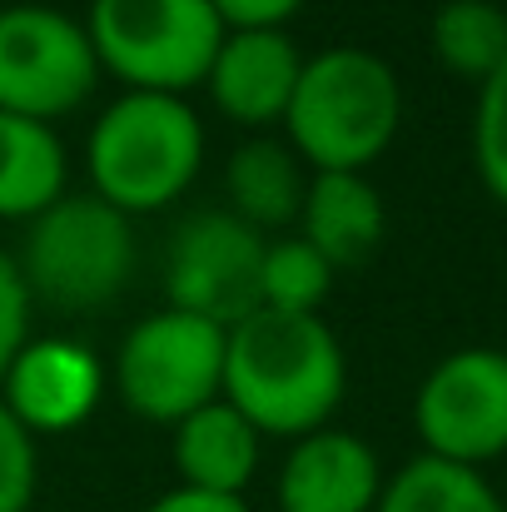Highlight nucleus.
<instances>
[{"label": "nucleus", "mask_w": 507, "mask_h": 512, "mask_svg": "<svg viewBox=\"0 0 507 512\" xmlns=\"http://www.w3.org/2000/svg\"><path fill=\"white\" fill-rule=\"evenodd\" d=\"M15 269L30 304H50L60 314H95L135 274L130 214H120L100 194H60L30 219Z\"/></svg>", "instance_id": "4"}, {"label": "nucleus", "mask_w": 507, "mask_h": 512, "mask_svg": "<svg viewBox=\"0 0 507 512\" xmlns=\"http://www.w3.org/2000/svg\"><path fill=\"white\" fill-rule=\"evenodd\" d=\"M100 393H105L100 358L70 339H25L0 378V403L20 418L30 438L70 433L95 413Z\"/></svg>", "instance_id": "10"}, {"label": "nucleus", "mask_w": 507, "mask_h": 512, "mask_svg": "<svg viewBox=\"0 0 507 512\" xmlns=\"http://www.w3.org/2000/svg\"><path fill=\"white\" fill-rule=\"evenodd\" d=\"M174 468L179 488L244 498V488L259 473V428L239 408L214 398L174 423Z\"/></svg>", "instance_id": "13"}, {"label": "nucleus", "mask_w": 507, "mask_h": 512, "mask_svg": "<svg viewBox=\"0 0 507 512\" xmlns=\"http://www.w3.org/2000/svg\"><path fill=\"white\" fill-rule=\"evenodd\" d=\"M264 234L249 229L229 209H199L189 214L165 259L169 309L209 319L219 329H234L259 309V264H264Z\"/></svg>", "instance_id": "9"}, {"label": "nucleus", "mask_w": 507, "mask_h": 512, "mask_svg": "<svg viewBox=\"0 0 507 512\" xmlns=\"http://www.w3.org/2000/svg\"><path fill=\"white\" fill-rule=\"evenodd\" d=\"M279 512H373L383 493L378 453L343 428L294 438L279 468Z\"/></svg>", "instance_id": "12"}, {"label": "nucleus", "mask_w": 507, "mask_h": 512, "mask_svg": "<svg viewBox=\"0 0 507 512\" xmlns=\"http://www.w3.org/2000/svg\"><path fill=\"white\" fill-rule=\"evenodd\" d=\"M224 189H229V214H239L249 229L264 234V229H284L299 219L309 174H304V160L284 140L254 135L229 155Z\"/></svg>", "instance_id": "15"}, {"label": "nucleus", "mask_w": 507, "mask_h": 512, "mask_svg": "<svg viewBox=\"0 0 507 512\" xmlns=\"http://www.w3.org/2000/svg\"><path fill=\"white\" fill-rule=\"evenodd\" d=\"M229 30H284L304 0H209Z\"/></svg>", "instance_id": "23"}, {"label": "nucleus", "mask_w": 507, "mask_h": 512, "mask_svg": "<svg viewBox=\"0 0 507 512\" xmlns=\"http://www.w3.org/2000/svg\"><path fill=\"white\" fill-rule=\"evenodd\" d=\"M388 229L383 194L368 184V174H309L304 209H299V239H309L329 269H353L363 264Z\"/></svg>", "instance_id": "14"}, {"label": "nucleus", "mask_w": 507, "mask_h": 512, "mask_svg": "<svg viewBox=\"0 0 507 512\" xmlns=\"http://www.w3.org/2000/svg\"><path fill=\"white\" fill-rule=\"evenodd\" d=\"M334 289V269L329 259L289 234V239H274L264 244V264H259V309H274V314H319L324 299Z\"/></svg>", "instance_id": "19"}, {"label": "nucleus", "mask_w": 507, "mask_h": 512, "mask_svg": "<svg viewBox=\"0 0 507 512\" xmlns=\"http://www.w3.org/2000/svg\"><path fill=\"white\" fill-rule=\"evenodd\" d=\"M25 324H30V294H25V284H20L15 259L0 254V378H5L10 358L20 353V343L30 339Z\"/></svg>", "instance_id": "22"}, {"label": "nucleus", "mask_w": 507, "mask_h": 512, "mask_svg": "<svg viewBox=\"0 0 507 512\" xmlns=\"http://www.w3.org/2000/svg\"><path fill=\"white\" fill-rule=\"evenodd\" d=\"M80 25L100 70L150 95L204 85L229 30L209 0H90Z\"/></svg>", "instance_id": "5"}, {"label": "nucleus", "mask_w": 507, "mask_h": 512, "mask_svg": "<svg viewBox=\"0 0 507 512\" xmlns=\"http://www.w3.org/2000/svg\"><path fill=\"white\" fill-rule=\"evenodd\" d=\"M100 60L75 15L55 5L0 10V110L25 120H60L95 95Z\"/></svg>", "instance_id": "7"}, {"label": "nucleus", "mask_w": 507, "mask_h": 512, "mask_svg": "<svg viewBox=\"0 0 507 512\" xmlns=\"http://www.w3.org/2000/svg\"><path fill=\"white\" fill-rule=\"evenodd\" d=\"M413 428L428 458L483 468L507 453V353L458 348L428 368L413 398Z\"/></svg>", "instance_id": "8"}, {"label": "nucleus", "mask_w": 507, "mask_h": 512, "mask_svg": "<svg viewBox=\"0 0 507 512\" xmlns=\"http://www.w3.org/2000/svg\"><path fill=\"white\" fill-rule=\"evenodd\" d=\"M204 165V125L184 95L125 90L90 130L85 170L105 204L150 214L174 204Z\"/></svg>", "instance_id": "3"}, {"label": "nucleus", "mask_w": 507, "mask_h": 512, "mask_svg": "<svg viewBox=\"0 0 507 512\" xmlns=\"http://www.w3.org/2000/svg\"><path fill=\"white\" fill-rule=\"evenodd\" d=\"M65 194V145L50 125L0 110V219H35Z\"/></svg>", "instance_id": "16"}, {"label": "nucleus", "mask_w": 507, "mask_h": 512, "mask_svg": "<svg viewBox=\"0 0 507 512\" xmlns=\"http://www.w3.org/2000/svg\"><path fill=\"white\" fill-rule=\"evenodd\" d=\"M299 70H304V55L289 30H224L204 85L224 120L244 130H264L274 120L284 125Z\"/></svg>", "instance_id": "11"}, {"label": "nucleus", "mask_w": 507, "mask_h": 512, "mask_svg": "<svg viewBox=\"0 0 507 512\" xmlns=\"http://www.w3.org/2000/svg\"><path fill=\"white\" fill-rule=\"evenodd\" d=\"M40 483L35 438L20 428V418L0 403V512H30Z\"/></svg>", "instance_id": "21"}, {"label": "nucleus", "mask_w": 507, "mask_h": 512, "mask_svg": "<svg viewBox=\"0 0 507 512\" xmlns=\"http://www.w3.org/2000/svg\"><path fill=\"white\" fill-rule=\"evenodd\" d=\"M115 388L145 423H179L224 388V329L179 309L140 319L115 353Z\"/></svg>", "instance_id": "6"}, {"label": "nucleus", "mask_w": 507, "mask_h": 512, "mask_svg": "<svg viewBox=\"0 0 507 512\" xmlns=\"http://www.w3.org/2000/svg\"><path fill=\"white\" fill-rule=\"evenodd\" d=\"M145 512H249L244 498H219V493H199V488H169Z\"/></svg>", "instance_id": "24"}, {"label": "nucleus", "mask_w": 507, "mask_h": 512, "mask_svg": "<svg viewBox=\"0 0 507 512\" xmlns=\"http://www.w3.org/2000/svg\"><path fill=\"white\" fill-rule=\"evenodd\" d=\"M373 512H507L498 488L483 478V468L443 463L418 453L393 478H383Z\"/></svg>", "instance_id": "17"}, {"label": "nucleus", "mask_w": 507, "mask_h": 512, "mask_svg": "<svg viewBox=\"0 0 507 512\" xmlns=\"http://www.w3.org/2000/svg\"><path fill=\"white\" fill-rule=\"evenodd\" d=\"M348 363L324 314H274L254 309L224 329V388L219 398L239 408L259 438H309L329 428L343 403Z\"/></svg>", "instance_id": "1"}, {"label": "nucleus", "mask_w": 507, "mask_h": 512, "mask_svg": "<svg viewBox=\"0 0 507 512\" xmlns=\"http://www.w3.org/2000/svg\"><path fill=\"white\" fill-rule=\"evenodd\" d=\"M433 55L463 75V80H488L507 60V10L498 0H443L433 10Z\"/></svg>", "instance_id": "18"}, {"label": "nucleus", "mask_w": 507, "mask_h": 512, "mask_svg": "<svg viewBox=\"0 0 507 512\" xmlns=\"http://www.w3.org/2000/svg\"><path fill=\"white\" fill-rule=\"evenodd\" d=\"M403 125V85L373 50L334 45L304 60L284 110L289 150L314 174H363Z\"/></svg>", "instance_id": "2"}, {"label": "nucleus", "mask_w": 507, "mask_h": 512, "mask_svg": "<svg viewBox=\"0 0 507 512\" xmlns=\"http://www.w3.org/2000/svg\"><path fill=\"white\" fill-rule=\"evenodd\" d=\"M473 165L483 189L507 209V60L478 85L473 105Z\"/></svg>", "instance_id": "20"}]
</instances>
